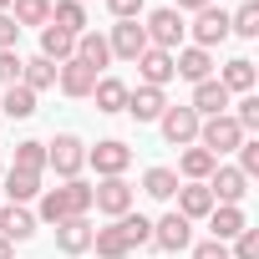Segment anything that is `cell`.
Masks as SVG:
<instances>
[{"instance_id":"cell-43","label":"cell","mask_w":259,"mask_h":259,"mask_svg":"<svg viewBox=\"0 0 259 259\" xmlns=\"http://www.w3.org/2000/svg\"><path fill=\"white\" fill-rule=\"evenodd\" d=\"M203 6H213V0H173V11L183 16V11H203Z\"/></svg>"},{"instance_id":"cell-42","label":"cell","mask_w":259,"mask_h":259,"mask_svg":"<svg viewBox=\"0 0 259 259\" xmlns=\"http://www.w3.org/2000/svg\"><path fill=\"white\" fill-rule=\"evenodd\" d=\"M193 249V259H229V244H219V239H203V244H188Z\"/></svg>"},{"instance_id":"cell-39","label":"cell","mask_w":259,"mask_h":259,"mask_svg":"<svg viewBox=\"0 0 259 259\" xmlns=\"http://www.w3.org/2000/svg\"><path fill=\"white\" fill-rule=\"evenodd\" d=\"M16 81H21V56L0 51V87H16Z\"/></svg>"},{"instance_id":"cell-30","label":"cell","mask_w":259,"mask_h":259,"mask_svg":"<svg viewBox=\"0 0 259 259\" xmlns=\"http://www.w3.org/2000/svg\"><path fill=\"white\" fill-rule=\"evenodd\" d=\"M11 21L26 26H51V0H11Z\"/></svg>"},{"instance_id":"cell-27","label":"cell","mask_w":259,"mask_h":259,"mask_svg":"<svg viewBox=\"0 0 259 259\" xmlns=\"http://www.w3.org/2000/svg\"><path fill=\"white\" fill-rule=\"evenodd\" d=\"M76 61H87V66L102 76V66L112 61V51H107V36H97V31H81V36H76Z\"/></svg>"},{"instance_id":"cell-7","label":"cell","mask_w":259,"mask_h":259,"mask_svg":"<svg viewBox=\"0 0 259 259\" xmlns=\"http://www.w3.org/2000/svg\"><path fill=\"white\" fill-rule=\"evenodd\" d=\"M87 163L97 168V178H122L127 168H133V148L117 143V138H102L97 148H87Z\"/></svg>"},{"instance_id":"cell-15","label":"cell","mask_w":259,"mask_h":259,"mask_svg":"<svg viewBox=\"0 0 259 259\" xmlns=\"http://www.w3.org/2000/svg\"><path fill=\"white\" fill-rule=\"evenodd\" d=\"M56 87H61L66 97H76V102H81V97H92L97 71H92L87 61H76V56H71V61H61V66H56Z\"/></svg>"},{"instance_id":"cell-16","label":"cell","mask_w":259,"mask_h":259,"mask_svg":"<svg viewBox=\"0 0 259 259\" xmlns=\"http://www.w3.org/2000/svg\"><path fill=\"white\" fill-rule=\"evenodd\" d=\"M56 229V249L61 254H87L92 249V219L81 213V219H61V224H51Z\"/></svg>"},{"instance_id":"cell-21","label":"cell","mask_w":259,"mask_h":259,"mask_svg":"<svg viewBox=\"0 0 259 259\" xmlns=\"http://www.w3.org/2000/svg\"><path fill=\"white\" fill-rule=\"evenodd\" d=\"M173 198H178V213H183L188 224L213 213V193H208L203 183H178V193H173Z\"/></svg>"},{"instance_id":"cell-38","label":"cell","mask_w":259,"mask_h":259,"mask_svg":"<svg viewBox=\"0 0 259 259\" xmlns=\"http://www.w3.org/2000/svg\"><path fill=\"white\" fill-rule=\"evenodd\" d=\"M229 259H259V229H244L239 239H229Z\"/></svg>"},{"instance_id":"cell-35","label":"cell","mask_w":259,"mask_h":259,"mask_svg":"<svg viewBox=\"0 0 259 259\" xmlns=\"http://www.w3.org/2000/svg\"><path fill=\"white\" fill-rule=\"evenodd\" d=\"M229 117L239 122V133H244V138H254V133H259V97H254V92H249V97H239Z\"/></svg>"},{"instance_id":"cell-18","label":"cell","mask_w":259,"mask_h":259,"mask_svg":"<svg viewBox=\"0 0 259 259\" xmlns=\"http://www.w3.org/2000/svg\"><path fill=\"white\" fill-rule=\"evenodd\" d=\"M229 102H234V97L219 87V76H208V81H198V87H193V102H188V107H193L198 117H224V112H229Z\"/></svg>"},{"instance_id":"cell-45","label":"cell","mask_w":259,"mask_h":259,"mask_svg":"<svg viewBox=\"0 0 259 259\" xmlns=\"http://www.w3.org/2000/svg\"><path fill=\"white\" fill-rule=\"evenodd\" d=\"M0 11H11V0H0Z\"/></svg>"},{"instance_id":"cell-12","label":"cell","mask_w":259,"mask_h":259,"mask_svg":"<svg viewBox=\"0 0 259 259\" xmlns=\"http://www.w3.org/2000/svg\"><path fill=\"white\" fill-rule=\"evenodd\" d=\"M173 76H183V81H208L213 76V51H203V46H183V51H173Z\"/></svg>"},{"instance_id":"cell-32","label":"cell","mask_w":259,"mask_h":259,"mask_svg":"<svg viewBox=\"0 0 259 259\" xmlns=\"http://www.w3.org/2000/svg\"><path fill=\"white\" fill-rule=\"evenodd\" d=\"M229 36H244V41L259 36V0H244L239 11H229Z\"/></svg>"},{"instance_id":"cell-6","label":"cell","mask_w":259,"mask_h":259,"mask_svg":"<svg viewBox=\"0 0 259 259\" xmlns=\"http://www.w3.org/2000/svg\"><path fill=\"white\" fill-rule=\"evenodd\" d=\"M198 112L193 107H163V117H158V127H163V143L168 148H193L198 143Z\"/></svg>"},{"instance_id":"cell-8","label":"cell","mask_w":259,"mask_h":259,"mask_svg":"<svg viewBox=\"0 0 259 259\" xmlns=\"http://www.w3.org/2000/svg\"><path fill=\"white\" fill-rule=\"evenodd\" d=\"M203 188L213 193V203H234V208H239V203H244V193H249V178H244L234 163H219V168L203 178Z\"/></svg>"},{"instance_id":"cell-33","label":"cell","mask_w":259,"mask_h":259,"mask_svg":"<svg viewBox=\"0 0 259 259\" xmlns=\"http://www.w3.org/2000/svg\"><path fill=\"white\" fill-rule=\"evenodd\" d=\"M11 168H21V173H46V143H36V138L16 143V163H11Z\"/></svg>"},{"instance_id":"cell-24","label":"cell","mask_w":259,"mask_h":259,"mask_svg":"<svg viewBox=\"0 0 259 259\" xmlns=\"http://www.w3.org/2000/svg\"><path fill=\"white\" fill-rule=\"evenodd\" d=\"M219 87H224L229 97H234V92H239V97H249V92H254V61H249V56H234V61H224V71H219Z\"/></svg>"},{"instance_id":"cell-46","label":"cell","mask_w":259,"mask_h":259,"mask_svg":"<svg viewBox=\"0 0 259 259\" xmlns=\"http://www.w3.org/2000/svg\"><path fill=\"white\" fill-rule=\"evenodd\" d=\"M81 6H87V0H81Z\"/></svg>"},{"instance_id":"cell-17","label":"cell","mask_w":259,"mask_h":259,"mask_svg":"<svg viewBox=\"0 0 259 259\" xmlns=\"http://www.w3.org/2000/svg\"><path fill=\"white\" fill-rule=\"evenodd\" d=\"M36 234V213L26 203H6L0 208V239H11V244H26Z\"/></svg>"},{"instance_id":"cell-28","label":"cell","mask_w":259,"mask_h":259,"mask_svg":"<svg viewBox=\"0 0 259 259\" xmlns=\"http://www.w3.org/2000/svg\"><path fill=\"white\" fill-rule=\"evenodd\" d=\"M21 87H31L36 97H41L46 87H56V61H46V56H31V61H21Z\"/></svg>"},{"instance_id":"cell-22","label":"cell","mask_w":259,"mask_h":259,"mask_svg":"<svg viewBox=\"0 0 259 259\" xmlns=\"http://www.w3.org/2000/svg\"><path fill=\"white\" fill-rule=\"evenodd\" d=\"M208 229H213V239H219V244H229V239H239V234L249 229V219H244V208H234V203H213Z\"/></svg>"},{"instance_id":"cell-36","label":"cell","mask_w":259,"mask_h":259,"mask_svg":"<svg viewBox=\"0 0 259 259\" xmlns=\"http://www.w3.org/2000/svg\"><path fill=\"white\" fill-rule=\"evenodd\" d=\"M117 224H122V234H127L133 249H138V244H153V219H148V213H122Z\"/></svg>"},{"instance_id":"cell-4","label":"cell","mask_w":259,"mask_h":259,"mask_svg":"<svg viewBox=\"0 0 259 259\" xmlns=\"http://www.w3.org/2000/svg\"><path fill=\"white\" fill-rule=\"evenodd\" d=\"M239 143H244V133H239V122L224 112V117H203L198 122V148L203 153H213V158H224V153H239Z\"/></svg>"},{"instance_id":"cell-44","label":"cell","mask_w":259,"mask_h":259,"mask_svg":"<svg viewBox=\"0 0 259 259\" xmlns=\"http://www.w3.org/2000/svg\"><path fill=\"white\" fill-rule=\"evenodd\" d=\"M0 259H16V244L11 239H0Z\"/></svg>"},{"instance_id":"cell-29","label":"cell","mask_w":259,"mask_h":259,"mask_svg":"<svg viewBox=\"0 0 259 259\" xmlns=\"http://www.w3.org/2000/svg\"><path fill=\"white\" fill-rule=\"evenodd\" d=\"M6 198H11V203H31V198H41V173H21V168H11V173H6Z\"/></svg>"},{"instance_id":"cell-37","label":"cell","mask_w":259,"mask_h":259,"mask_svg":"<svg viewBox=\"0 0 259 259\" xmlns=\"http://www.w3.org/2000/svg\"><path fill=\"white\" fill-rule=\"evenodd\" d=\"M234 168H239L249 183L259 178V138H244V143H239V163H234Z\"/></svg>"},{"instance_id":"cell-5","label":"cell","mask_w":259,"mask_h":259,"mask_svg":"<svg viewBox=\"0 0 259 259\" xmlns=\"http://www.w3.org/2000/svg\"><path fill=\"white\" fill-rule=\"evenodd\" d=\"M143 36H148V46H158V51H178L183 36H188V26H183V16H178L173 6H163V11H153V16L143 21Z\"/></svg>"},{"instance_id":"cell-19","label":"cell","mask_w":259,"mask_h":259,"mask_svg":"<svg viewBox=\"0 0 259 259\" xmlns=\"http://www.w3.org/2000/svg\"><path fill=\"white\" fill-rule=\"evenodd\" d=\"M92 102H97V112H107V117L127 112V81H122V76H97Z\"/></svg>"},{"instance_id":"cell-26","label":"cell","mask_w":259,"mask_h":259,"mask_svg":"<svg viewBox=\"0 0 259 259\" xmlns=\"http://www.w3.org/2000/svg\"><path fill=\"white\" fill-rule=\"evenodd\" d=\"M0 112H6L11 122H26V117H36V92L31 87H6V97H0Z\"/></svg>"},{"instance_id":"cell-2","label":"cell","mask_w":259,"mask_h":259,"mask_svg":"<svg viewBox=\"0 0 259 259\" xmlns=\"http://www.w3.org/2000/svg\"><path fill=\"white\" fill-rule=\"evenodd\" d=\"M46 168H56L61 183L81 178V168H87V143H81L76 133H56V138L46 143Z\"/></svg>"},{"instance_id":"cell-11","label":"cell","mask_w":259,"mask_h":259,"mask_svg":"<svg viewBox=\"0 0 259 259\" xmlns=\"http://www.w3.org/2000/svg\"><path fill=\"white\" fill-rule=\"evenodd\" d=\"M107 51H112L117 61H138V56L148 51L143 26H138V21H117V26H112V36H107Z\"/></svg>"},{"instance_id":"cell-3","label":"cell","mask_w":259,"mask_h":259,"mask_svg":"<svg viewBox=\"0 0 259 259\" xmlns=\"http://www.w3.org/2000/svg\"><path fill=\"white\" fill-rule=\"evenodd\" d=\"M133 203H138V188L127 183V178H97V183H92V208L107 213V219L133 213Z\"/></svg>"},{"instance_id":"cell-34","label":"cell","mask_w":259,"mask_h":259,"mask_svg":"<svg viewBox=\"0 0 259 259\" xmlns=\"http://www.w3.org/2000/svg\"><path fill=\"white\" fill-rule=\"evenodd\" d=\"M143 193L148 198H173L178 193V173L173 168H148L143 173Z\"/></svg>"},{"instance_id":"cell-31","label":"cell","mask_w":259,"mask_h":259,"mask_svg":"<svg viewBox=\"0 0 259 259\" xmlns=\"http://www.w3.org/2000/svg\"><path fill=\"white\" fill-rule=\"evenodd\" d=\"M51 26L81 36V31H87V6H81V0H56V6H51Z\"/></svg>"},{"instance_id":"cell-25","label":"cell","mask_w":259,"mask_h":259,"mask_svg":"<svg viewBox=\"0 0 259 259\" xmlns=\"http://www.w3.org/2000/svg\"><path fill=\"white\" fill-rule=\"evenodd\" d=\"M41 56H46V61H56V66H61V61H71V56H76V36H71V31H61V26H41Z\"/></svg>"},{"instance_id":"cell-14","label":"cell","mask_w":259,"mask_h":259,"mask_svg":"<svg viewBox=\"0 0 259 259\" xmlns=\"http://www.w3.org/2000/svg\"><path fill=\"white\" fill-rule=\"evenodd\" d=\"M133 66H138L143 87H158V92H163V87L173 81V51H158V46H148V51H143Z\"/></svg>"},{"instance_id":"cell-20","label":"cell","mask_w":259,"mask_h":259,"mask_svg":"<svg viewBox=\"0 0 259 259\" xmlns=\"http://www.w3.org/2000/svg\"><path fill=\"white\" fill-rule=\"evenodd\" d=\"M213 168H219V158H213V153H203V148L193 143V148H183V158H178V168H173V173H178V183H203Z\"/></svg>"},{"instance_id":"cell-23","label":"cell","mask_w":259,"mask_h":259,"mask_svg":"<svg viewBox=\"0 0 259 259\" xmlns=\"http://www.w3.org/2000/svg\"><path fill=\"white\" fill-rule=\"evenodd\" d=\"M92 249H97V259H127V254H133V244H127V234H122L117 219L107 229H92Z\"/></svg>"},{"instance_id":"cell-40","label":"cell","mask_w":259,"mask_h":259,"mask_svg":"<svg viewBox=\"0 0 259 259\" xmlns=\"http://www.w3.org/2000/svg\"><path fill=\"white\" fill-rule=\"evenodd\" d=\"M16 41H21V26L11 21V11H0V51H16Z\"/></svg>"},{"instance_id":"cell-1","label":"cell","mask_w":259,"mask_h":259,"mask_svg":"<svg viewBox=\"0 0 259 259\" xmlns=\"http://www.w3.org/2000/svg\"><path fill=\"white\" fill-rule=\"evenodd\" d=\"M81 213H92V183H81V178H71V183H61V188H41V224H61V219H81Z\"/></svg>"},{"instance_id":"cell-13","label":"cell","mask_w":259,"mask_h":259,"mask_svg":"<svg viewBox=\"0 0 259 259\" xmlns=\"http://www.w3.org/2000/svg\"><path fill=\"white\" fill-rule=\"evenodd\" d=\"M163 107H168V92H158V87H127V117H133V122H158Z\"/></svg>"},{"instance_id":"cell-41","label":"cell","mask_w":259,"mask_h":259,"mask_svg":"<svg viewBox=\"0 0 259 259\" xmlns=\"http://www.w3.org/2000/svg\"><path fill=\"white\" fill-rule=\"evenodd\" d=\"M107 11H112L117 21H138V16H143V0H107Z\"/></svg>"},{"instance_id":"cell-9","label":"cell","mask_w":259,"mask_h":259,"mask_svg":"<svg viewBox=\"0 0 259 259\" xmlns=\"http://www.w3.org/2000/svg\"><path fill=\"white\" fill-rule=\"evenodd\" d=\"M198 21L188 26L193 31V46H203V51H213L219 41H229V11L224 6H203V11H193Z\"/></svg>"},{"instance_id":"cell-10","label":"cell","mask_w":259,"mask_h":259,"mask_svg":"<svg viewBox=\"0 0 259 259\" xmlns=\"http://www.w3.org/2000/svg\"><path fill=\"white\" fill-rule=\"evenodd\" d=\"M153 244H158L163 254H183V249L193 244V224L173 208V213H163V219L153 224Z\"/></svg>"}]
</instances>
